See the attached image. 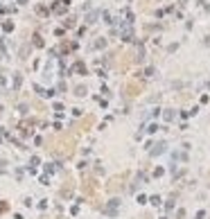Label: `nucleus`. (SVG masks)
I'll list each match as a JSON object with an SVG mask.
<instances>
[{
    "label": "nucleus",
    "instance_id": "obj_3",
    "mask_svg": "<svg viewBox=\"0 0 210 219\" xmlns=\"http://www.w3.org/2000/svg\"><path fill=\"white\" fill-rule=\"evenodd\" d=\"M149 201H151V203H154V206H158V203H160V197H158V194H156V197H151V199H149Z\"/></svg>",
    "mask_w": 210,
    "mask_h": 219
},
{
    "label": "nucleus",
    "instance_id": "obj_4",
    "mask_svg": "<svg viewBox=\"0 0 210 219\" xmlns=\"http://www.w3.org/2000/svg\"><path fill=\"white\" fill-rule=\"evenodd\" d=\"M86 192H93V181H86Z\"/></svg>",
    "mask_w": 210,
    "mask_h": 219
},
{
    "label": "nucleus",
    "instance_id": "obj_1",
    "mask_svg": "<svg viewBox=\"0 0 210 219\" xmlns=\"http://www.w3.org/2000/svg\"><path fill=\"white\" fill-rule=\"evenodd\" d=\"M149 147H151V154L156 156V154H163V147H165V145H163V143H156V145H149Z\"/></svg>",
    "mask_w": 210,
    "mask_h": 219
},
{
    "label": "nucleus",
    "instance_id": "obj_7",
    "mask_svg": "<svg viewBox=\"0 0 210 219\" xmlns=\"http://www.w3.org/2000/svg\"><path fill=\"white\" fill-rule=\"evenodd\" d=\"M206 217V212H203V210H201V212H197V219H203Z\"/></svg>",
    "mask_w": 210,
    "mask_h": 219
},
{
    "label": "nucleus",
    "instance_id": "obj_5",
    "mask_svg": "<svg viewBox=\"0 0 210 219\" xmlns=\"http://www.w3.org/2000/svg\"><path fill=\"white\" fill-rule=\"evenodd\" d=\"M185 217V210H179V212H176V219H183Z\"/></svg>",
    "mask_w": 210,
    "mask_h": 219
},
{
    "label": "nucleus",
    "instance_id": "obj_2",
    "mask_svg": "<svg viewBox=\"0 0 210 219\" xmlns=\"http://www.w3.org/2000/svg\"><path fill=\"white\" fill-rule=\"evenodd\" d=\"M174 115H176V113L172 111V108H167V111H165V120H167V122H172V120H174Z\"/></svg>",
    "mask_w": 210,
    "mask_h": 219
},
{
    "label": "nucleus",
    "instance_id": "obj_6",
    "mask_svg": "<svg viewBox=\"0 0 210 219\" xmlns=\"http://www.w3.org/2000/svg\"><path fill=\"white\" fill-rule=\"evenodd\" d=\"M2 210H7V203H5V201H0V212H2Z\"/></svg>",
    "mask_w": 210,
    "mask_h": 219
}]
</instances>
